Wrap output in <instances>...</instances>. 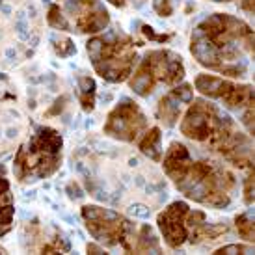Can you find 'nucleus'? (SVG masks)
Returning <instances> with one entry per match:
<instances>
[{
  "label": "nucleus",
  "instance_id": "nucleus-4",
  "mask_svg": "<svg viewBox=\"0 0 255 255\" xmlns=\"http://www.w3.org/2000/svg\"><path fill=\"white\" fill-rule=\"evenodd\" d=\"M64 160V138L52 127H39L13 158V173L19 183H36L54 175Z\"/></svg>",
  "mask_w": 255,
  "mask_h": 255
},
{
  "label": "nucleus",
  "instance_id": "nucleus-6",
  "mask_svg": "<svg viewBox=\"0 0 255 255\" xmlns=\"http://www.w3.org/2000/svg\"><path fill=\"white\" fill-rule=\"evenodd\" d=\"M82 220L97 242L107 248H121L128 254H140L147 224H136L112 209L97 205L82 207Z\"/></svg>",
  "mask_w": 255,
  "mask_h": 255
},
{
  "label": "nucleus",
  "instance_id": "nucleus-2",
  "mask_svg": "<svg viewBox=\"0 0 255 255\" xmlns=\"http://www.w3.org/2000/svg\"><path fill=\"white\" fill-rule=\"evenodd\" d=\"M160 162L164 173L186 199L211 209H226L233 203L239 181L224 160L196 156L183 142H171Z\"/></svg>",
  "mask_w": 255,
  "mask_h": 255
},
{
  "label": "nucleus",
  "instance_id": "nucleus-7",
  "mask_svg": "<svg viewBox=\"0 0 255 255\" xmlns=\"http://www.w3.org/2000/svg\"><path fill=\"white\" fill-rule=\"evenodd\" d=\"M184 75H186V69H184L181 54L170 49H155L147 50L142 60H138L127 82L128 88L136 95L149 97L160 86L173 88L181 84L184 80Z\"/></svg>",
  "mask_w": 255,
  "mask_h": 255
},
{
  "label": "nucleus",
  "instance_id": "nucleus-21",
  "mask_svg": "<svg viewBox=\"0 0 255 255\" xmlns=\"http://www.w3.org/2000/svg\"><path fill=\"white\" fill-rule=\"evenodd\" d=\"M213 2H233V0H213Z\"/></svg>",
  "mask_w": 255,
  "mask_h": 255
},
{
  "label": "nucleus",
  "instance_id": "nucleus-20",
  "mask_svg": "<svg viewBox=\"0 0 255 255\" xmlns=\"http://www.w3.org/2000/svg\"><path fill=\"white\" fill-rule=\"evenodd\" d=\"M242 9L246 13L254 15V0H242Z\"/></svg>",
  "mask_w": 255,
  "mask_h": 255
},
{
  "label": "nucleus",
  "instance_id": "nucleus-18",
  "mask_svg": "<svg viewBox=\"0 0 255 255\" xmlns=\"http://www.w3.org/2000/svg\"><path fill=\"white\" fill-rule=\"evenodd\" d=\"M244 203L248 207L254 205V168L246 171V179H244Z\"/></svg>",
  "mask_w": 255,
  "mask_h": 255
},
{
  "label": "nucleus",
  "instance_id": "nucleus-12",
  "mask_svg": "<svg viewBox=\"0 0 255 255\" xmlns=\"http://www.w3.org/2000/svg\"><path fill=\"white\" fill-rule=\"evenodd\" d=\"M192 99H194V86L188 84V82H181V84L170 88L168 93H164L162 99L158 101V105L155 108L156 121L164 127L177 125Z\"/></svg>",
  "mask_w": 255,
  "mask_h": 255
},
{
  "label": "nucleus",
  "instance_id": "nucleus-3",
  "mask_svg": "<svg viewBox=\"0 0 255 255\" xmlns=\"http://www.w3.org/2000/svg\"><path fill=\"white\" fill-rule=\"evenodd\" d=\"M179 130L184 138L218 155L229 166L246 171L254 168L252 134L242 130L226 108L214 101L194 97L179 120Z\"/></svg>",
  "mask_w": 255,
  "mask_h": 255
},
{
  "label": "nucleus",
  "instance_id": "nucleus-19",
  "mask_svg": "<svg viewBox=\"0 0 255 255\" xmlns=\"http://www.w3.org/2000/svg\"><path fill=\"white\" fill-rule=\"evenodd\" d=\"M107 2H110L116 7H127V6H132V4L140 6V4H143V0H107Z\"/></svg>",
  "mask_w": 255,
  "mask_h": 255
},
{
  "label": "nucleus",
  "instance_id": "nucleus-17",
  "mask_svg": "<svg viewBox=\"0 0 255 255\" xmlns=\"http://www.w3.org/2000/svg\"><path fill=\"white\" fill-rule=\"evenodd\" d=\"M214 254H254V244H229V246H222L216 248Z\"/></svg>",
  "mask_w": 255,
  "mask_h": 255
},
{
  "label": "nucleus",
  "instance_id": "nucleus-13",
  "mask_svg": "<svg viewBox=\"0 0 255 255\" xmlns=\"http://www.w3.org/2000/svg\"><path fill=\"white\" fill-rule=\"evenodd\" d=\"M13 216L15 205L13 194H11V188H9V181L0 173V237H4V235L11 231Z\"/></svg>",
  "mask_w": 255,
  "mask_h": 255
},
{
  "label": "nucleus",
  "instance_id": "nucleus-14",
  "mask_svg": "<svg viewBox=\"0 0 255 255\" xmlns=\"http://www.w3.org/2000/svg\"><path fill=\"white\" fill-rule=\"evenodd\" d=\"M138 149L142 151L143 155L149 156L151 160H156V162H160V158H162V130L160 127H156V125H151V127L143 132L140 138H138Z\"/></svg>",
  "mask_w": 255,
  "mask_h": 255
},
{
  "label": "nucleus",
  "instance_id": "nucleus-15",
  "mask_svg": "<svg viewBox=\"0 0 255 255\" xmlns=\"http://www.w3.org/2000/svg\"><path fill=\"white\" fill-rule=\"evenodd\" d=\"M95 95H97V86L92 77H78V101L84 112H92L95 108Z\"/></svg>",
  "mask_w": 255,
  "mask_h": 255
},
{
  "label": "nucleus",
  "instance_id": "nucleus-16",
  "mask_svg": "<svg viewBox=\"0 0 255 255\" xmlns=\"http://www.w3.org/2000/svg\"><path fill=\"white\" fill-rule=\"evenodd\" d=\"M235 227H237V233L241 235L242 241L254 242V237H255L254 218H252V214H250L248 211L235 216Z\"/></svg>",
  "mask_w": 255,
  "mask_h": 255
},
{
  "label": "nucleus",
  "instance_id": "nucleus-9",
  "mask_svg": "<svg viewBox=\"0 0 255 255\" xmlns=\"http://www.w3.org/2000/svg\"><path fill=\"white\" fill-rule=\"evenodd\" d=\"M60 11L65 32L97 36L110 24V13L101 0H65V6H60Z\"/></svg>",
  "mask_w": 255,
  "mask_h": 255
},
{
  "label": "nucleus",
  "instance_id": "nucleus-10",
  "mask_svg": "<svg viewBox=\"0 0 255 255\" xmlns=\"http://www.w3.org/2000/svg\"><path fill=\"white\" fill-rule=\"evenodd\" d=\"M151 127L147 116L134 101L123 99L108 112L103 132L114 140L134 143Z\"/></svg>",
  "mask_w": 255,
  "mask_h": 255
},
{
  "label": "nucleus",
  "instance_id": "nucleus-1",
  "mask_svg": "<svg viewBox=\"0 0 255 255\" xmlns=\"http://www.w3.org/2000/svg\"><path fill=\"white\" fill-rule=\"evenodd\" d=\"M190 54L201 67L220 77H248L254 58V30L241 17L214 13L194 28Z\"/></svg>",
  "mask_w": 255,
  "mask_h": 255
},
{
  "label": "nucleus",
  "instance_id": "nucleus-8",
  "mask_svg": "<svg viewBox=\"0 0 255 255\" xmlns=\"http://www.w3.org/2000/svg\"><path fill=\"white\" fill-rule=\"evenodd\" d=\"M194 90L224 108L241 114V125L248 134H254V86L239 84L233 78L201 73L194 78Z\"/></svg>",
  "mask_w": 255,
  "mask_h": 255
},
{
  "label": "nucleus",
  "instance_id": "nucleus-5",
  "mask_svg": "<svg viewBox=\"0 0 255 255\" xmlns=\"http://www.w3.org/2000/svg\"><path fill=\"white\" fill-rule=\"evenodd\" d=\"M93 71L112 84L125 82L138 64L134 39L120 30L101 32L86 43Z\"/></svg>",
  "mask_w": 255,
  "mask_h": 255
},
{
  "label": "nucleus",
  "instance_id": "nucleus-11",
  "mask_svg": "<svg viewBox=\"0 0 255 255\" xmlns=\"http://www.w3.org/2000/svg\"><path fill=\"white\" fill-rule=\"evenodd\" d=\"M190 205L186 201H173L156 216V227L170 250L183 248L188 242V216Z\"/></svg>",
  "mask_w": 255,
  "mask_h": 255
}]
</instances>
